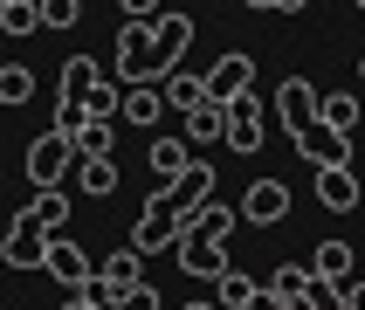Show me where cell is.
Here are the masks:
<instances>
[{"label": "cell", "mask_w": 365, "mask_h": 310, "mask_svg": "<svg viewBox=\"0 0 365 310\" xmlns=\"http://www.w3.org/2000/svg\"><path fill=\"white\" fill-rule=\"evenodd\" d=\"M97 76H110L97 56H69V62H62V83H56V124H48V131H76V124H83V97H90V83H97Z\"/></svg>", "instance_id": "6da1fadb"}, {"label": "cell", "mask_w": 365, "mask_h": 310, "mask_svg": "<svg viewBox=\"0 0 365 310\" xmlns=\"http://www.w3.org/2000/svg\"><path fill=\"white\" fill-rule=\"evenodd\" d=\"M48 248H56V234H41L28 207H21L14 221H7V234H0V255H7V269H41V262H48Z\"/></svg>", "instance_id": "7a4b0ae2"}, {"label": "cell", "mask_w": 365, "mask_h": 310, "mask_svg": "<svg viewBox=\"0 0 365 310\" xmlns=\"http://www.w3.org/2000/svg\"><path fill=\"white\" fill-rule=\"evenodd\" d=\"M69 172H76V152H69V138H62V131H41V138L28 145V180H35V193L62 186Z\"/></svg>", "instance_id": "3957f363"}, {"label": "cell", "mask_w": 365, "mask_h": 310, "mask_svg": "<svg viewBox=\"0 0 365 310\" xmlns=\"http://www.w3.org/2000/svg\"><path fill=\"white\" fill-rule=\"evenodd\" d=\"M200 83H207V103H221V110H227L235 97H248V90H255V62H248L242 48H227V56L214 62Z\"/></svg>", "instance_id": "277c9868"}, {"label": "cell", "mask_w": 365, "mask_h": 310, "mask_svg": "<svg viewBox=\"0 0 365 310\" xmlns=\"http://www.w3.org/2000/svg\"><path fill=\"white\" fill-rule=\"evenodd\" d=\"M262 118H269V110H262V97H255V90L227 103V145H235L242 159H255V152H262V138H269V124H262Z\"/></svg>", "instance_id": "5b68a950"}, {"label": "cell", "mask_w": 365, "mask_h": 310, "mask_svg": "<svg viewBox=\"0 0 365 310\" xmlns=\"http://www.w3.org/2000/svg\"><path fill=\"white\" fill-rule=\"evenodd\" d=\"M173 255H180V269L193 276V283H207V289L235 269V262H227V242H200V234H180V248H173Z\"/></svg>", "instance_id": "8992f818"}, {"label": "cell", "mask_w": 365, "mask_h": 310, "mask_svg": "<svg viewBox=\"0 0 365 310\" xmlns=\"http://www.w3.org/2000/svg\"><path fill=\"white\" fill-rule=\"evenodd\" d=\"M317 110H324V97H317L304 76H283V90H276V118L289 124V138H304L310 124H317Z\"/></svg>", "instance_id": "52a82bcc"}, {"label": "cell", "mask_w": 365, "mask_h": 310, "mask_svg": "<svg viewBox=\"0 0 365 310\" xmlns=\"http://www.w3.org/2000/svg\"><path fill=\"white\" fill-rule=\"evenodd\" d=\"M186 48H193V14H165L159 28H152V69H159V83L180 69Z\"/></svg>", "instance_id": "ba28073f"}, {"label": "cell", "mask_w": 365, "mask_h": 310, "mask_svg": "<svg viewBox=\"0 0 365 310\" xmlns=\"http://www.w3.org/2000/svg\"><path fill=\"white\" fill-rule=\"evenodd\" d=\"M283 214H289V186H283V180H248V193H242V221L276 227Z\"/></svg>", "instance_id": "9c48e42d"}, {"label": "cell", "mask_w": 365, "mask_h": 310, "mask_svg": "<svg viewBox=\"0 0 365 310\" xmlns=\"http://www.w3.org/2000/svg\"><path fill=\"white\" fill-rule=\"evenodd\" d=\"M131 248H138V255L180 248V214H165V207H145L138 221H131Z\"/></svg>", "instance_id": "30bf717a"}, {"label": "cell", "mask_w": 365, "mask_h": 310, "mask_svg": "<svg viewBox=\"0 0 365 310\" xmlns=\"http://www.w3.org/2000/svg\"><path fill=\"white\" fill-rule=\"evenodd\" d=\"M289 145H297V159H310L317 172H324V165H351V138H338L324 124H310L304 138H289Z\"/></svg>", "instance_id": "8fae6325"}, {"label": "cell", "mask_w": 365, "mask_h": 310, "mask_svg": "<svg viewBox=\"0 0 365 310\" xmlns=\"http://www.w3.org/2000/svg\"><path fill=\"white\" fill-rule=\"evenodd\" d=\"M235 221H242V207L207 200V207H193V214H180V234H200V242H227V234H235Z\"/></svg>", "instance_id": "7c38bea8"}, {"label": "cell", "mask_w": 365, "mask_h": 310, "mask_svg": "<svg viewBox=\"0 0 365 310\" xmlns=\"http://www.w3.org/2000/svg\"><path fill=\"white\" fill-rule=\"evenodd\" d=\"M351 269H359V255H351V242H317V255H310V283H331L345 289Z\"/></svg>", "instance_id": "4fadbf2b"}, {"label": "cell", "mask_w": 365, "mask_h": 310, "mask_svg": "<svg viewBox=\"0 0 365 310\" xmlns=\"http://www.w3.org/2000/svg\"><path fill=\"white\" fill-rule=\"evenodd\" d=\"M41 269H48V276H56V283L69 289V296L97 283V276H90V255H83L76 242H56V248H48V262H41Z\"/></svg>", "instance_id": "5bb4252c"}, {"label": "cell", "mask_w": 365, "mask_h": 310, "mask_svg": "<svg viewBox=\"0 0 365 310\" xmlns=\"http://www.w3.org/2000/svg\"><path fill=\"white\" fill-rule=\"evenodd\" d=\"M138 283H145V255H138V248H118V255L97 269L90 289H97V296H118V289H138Z\"/></svg>", "instance_id": "9a60e30c"}, {"label": "cell", "mask_w": 365, "mask_h": 310, "mask_svg": "<svg viewBox=\"0 0 365 310\" xmlns=\"http://www.w3.org/2000/svg\"><path fill=\"white\" fill-rule=\"evenodd\" d=\"M359 172H351V165H324V172H317V200L331 207V214H351V207H359Z\"/></svg>", "instance_id": "2e32d148"}, {"label": "cell", "mask_w": 365, "mask_h": 310, "mask_svg": "<svg viewBox=\"0 0 365 310\" xmlns=\"http://www.w3.org/2000/svg\"><path fill=\"white\" fill-rule=\"evenodd\" d=\"M145 159H152L159 186H173V180L186 172V165H193V145H186V138H152V145H145Z\"/></svg>", "instance_id": "e0dca14e"}, {"label": "cell", "mask_w": 365, "mask_h": 310, "mask_svg": "<svg viewBox=\"0 0 365 310\" xmlns=\"http://www.w3.org/2000/svg\"><path fill=\"white\" fill-rule=\"evenodd\" d=\"M69 186H76V193H90V200H103V193H118V159H76Z\"/></svg>", "instance_id": "ac0fdd59"}, {"label": "cell", "mask_w": 365, "mask_h": 310, "mask_svg": "<svg viewBox=\"0 0 365 310\" xmlns=\"http://www.w3.org/2000/svg\"><path fill=\"white\" fill-rule=\"evenodd\" d=\"M28 214H35L41 234H56V242H62V227H69V186H48V193H35V200H28Z\"/></svg>", "instance_id": "d6986e66"}, {"label": "cell", "mask_w": 365, "mask_h": 310, "mask_svg": "<svg viewBox=\"0 0 365 310\" xmlns=\"http://www.w3.org/2000/svg\"><path fill=\"white\" fill-rule=\"evenodd\" d=\"M62 138H69V152H76V159H110V138H118V124L83 118L76 131H62Z\"/></svg>", "instance_id": "ffe728a7"}, {"label": "cell", "mask_w": 365, "mask_h": 310, "mask_svg": "<svg viewBox=\"0 0 365 310\" xmlns=\"http://www.w3.org/2000/svg\"><path fill=\"white\" fill-rule=\"evenodd\" d=\"M159 97H165V110H180V118H186V110H200V103H207V83L186 76V69H173V76L159 83Z\"/></svg>", "instance_id": "44dd1931"}, {"label": "cell", "mask_w": 365, "mask_h": 310, "mask_svg": "<svg viewBox=\"0 0 365 310\" xmlns=\"http://www.w3.org/2000/svg\"><path fill=\"white\" fill-rule=\"evenodd\" d=\"M214 304H221V310H255V304H262V289H255V276L227 269L221 283H214Z\"/></svg>", "instance_id": "7402d4cb"}, {"label": "cell", "mask_w": 365, "mask_h": 310, "mask_svg": "<svg viewBox=\"0 0 365 310\" xmlns=\"http://www.w3.org/2000/svg\"><path fill=\"white\" fill-rule=\"evenodd\" d=\"M269 296H276V304H289V310H304V296H310V269H304V262H283L276 276H269Z\"/></svg>", "instance_id": "603a6c76"}, {"label": "cell", "mask_w": 365, "mask_h": 310, "mask_svg": "<svg viewBox=\"0 0 365 310\" xmlns=\"http://www.w3.org/2000/svg\"><path fill=\"white\" fill-rule=\"evenodd\" d=\"M159 118H165L159 83H145V90H124V110H118V124H159Z\"/></svg>", "instance_id": "cb8c5ba5"}, {"label": "cell", "mask_w": 365, "mask_h": 310, "mask_svg": "<svg viewBox=\"0 0 365 310\" xmlns=\"http://www.w3.org/2000/svg\"><path fill=\"white\" fill-rule=\"evenodd\" d=\"M35 97V69L28 62H0V110H21Z\"/></svg>", "instance_id": "d4e9b609"}, {"label": "cell", "mask_w": 365, "mask_h": 310, "mask_svg": "<svg viewBox=\"0 0 365 310\" xmlns=\"http://www.w3.org/2000/svg\"><path fill=\"white\" fill-rule=\"evenodd\" d=\"M214 138H227V110H221V103L186 110V145H214Z\"/></svg>", "instance_id": "484cf974"}, {"label": "cell", "mask_w": 365, "mask_h": 310, "mask_svg": "<svg viewBox=\"0 0 365 310\" xmlns=\"http://www.w3.org/2000/svg\"><path fill=\"white\" fill-rule=\"evenodd\" d=\"M317 124H324V131H338V138H351V124H359V97H351V90H338V97H324V110H317Z\"/></svg>", "instance_id": "4316f807"}, {"label": "cell", "mask_w": 365, "mask_h": 310, "mask_svg": "<svg viewBox=\"0 0 365 310\" xmlns=\"http://www.w3.org/2000/svg\"><path fill=\"white\" fill-rule=\"evenodd\" d=\"M41 21V0H0V35H28Z\"/></svg>", "instance_id": "83f0119b"}, {"label": "cell", "mask_w": 365, "mask_h": 310, "mask_svg": "<svg viewBox=\"0 0 365 310\" xmlns=\"http://www.w3.org/2000/svg\"><path fill=\"white\" fill-rule=\"evenodd\" d=\"M103 310H159V289H152V283L118 289V296H103Z\"/></svg>", "instance_id": "f1b7e54d"}, {"label": "cell", "mask_w": 365, "mask_h": 310, "mask_svg": "<svg viewBox=\"0 0 365 310\" xmlns=\"http://www.w3.org/2000/svg\"><path fill=\"white\" fill-rule=\"evenodd\" d=\"M76 21H83L76 0H41V28H76Z\"/></svg>", "instance_id": "f546056e"}, {"label": "cell", "mask_w": 365, "mask_h": 310, "mask_svg": "<svg viewBox=\"0 0 365 310\" xmlns=\"http://www.w3.org/2000/svg\"><path fill=\"white\" fill-rule=\"evenodd\" d=\"M304 310H345V289H331V283H310Z\"/></svg>", "instance_id": "4dcf8cb0"}, {"label": "cell", "mask_w": 365, "mask_h": 310, "mask_svg": "<svg viewBox=\"0 0 365 310\" xmlns=\"http://www.w3.org/2000/svg\"><path fill=\"white\" fill-rule=\"evenodd\" d=\"M345 310H365V283H359V276L345 283Z\"/></svg>", "instance_id": "1f68e13d"}, {"label": "cell", "mask_w": 365, "mask_h": 310, "mask_svg": "<svg viewBox=\"0 0 365 310\" xmlns=\"http://www.w3.org/2000/svg\"><path fill=\"white\" fill-rule=\"evenodd\" d=\"M186 310H221V304H214V296H193V304H186Z\"/></svg>", "instance_id": "d6a6232c"}, {"label": "cell", "mask_w": 365, "mask_h": 310, "mask_svg": "<svg viewBox=\"0 0 365 310\" xmlns=\"http://www.w3.org/2000/svg\"><path fill=\"white\" fill-rule=\"evenodd\" d=\"M359 83H365V62H359Z\"/></svg>", "instance_id": "836d02e7"}, {"label": "cell", "mask_w": 365, "mask_h": 310, "mask_svg": "<svg viewBox=\"0 0 365 310\" xmlns=\"http://www.w3.org/2000/svg\"><path fill=\"white\" fill-rule=\"evenodd\" d=\"M0 269H7V255H0Z\"/></svg>", "instance_id": "e575fe53"}]
</instances>
